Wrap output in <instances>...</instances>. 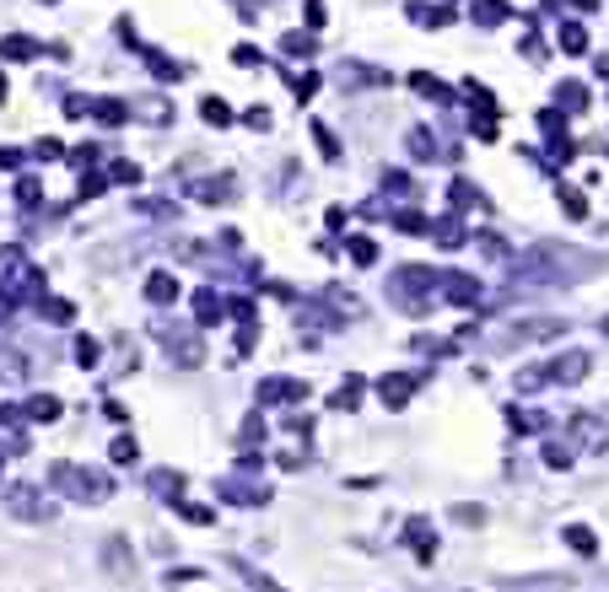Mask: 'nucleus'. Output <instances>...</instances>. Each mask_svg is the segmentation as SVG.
I'll return each mask as SVG.
<instances>
[{"label": "nucleus", "mask_w": 609, "mask_h": 592, "mask_svg": "<svg viewBox=\"0 0 609 592\" xmlns=\"http://www.w3.org/2000/svg\"><path fill=\"white\" fill-rule=\"evenodd\" d=\"M200 114H205V124H232V114H227V103H222V97H205V103H200Z\"/></svg>", "instance_id": "23"}, {"label": "nucleus", "mask_w": 609, "mask_h": 592, "mask_svg": "<svg viewBox=\"0 0 609 592\" xmlns=\"http://www.w3.org/2000/svg\"><path fill=\"white\" fill-rule=\"evenodd\" d=\"M561 49H566V55H583V49H588L583 27H566V33H561Z\"/></svg>", "instance_id": "30"}, {"label": "nucleus", "mask_w": 609, "mask_h": 592, "mask_svg": "<svg viewBox=\"0 0 609 592\" xmlns=\"http://www.w3.org/2000/svg\"><path fill=\"white\" fill-rule=\"evenodd\" d=\"M135 458H140V447H135L129 436H119V442H114V464H119V469H129Z\"/></svg>", "instance_id": "29"}, {"label": "nucleus", "mask_w": 609, "mask_h": 592, "mask_svg": "<svg viewBox=\"0 0 609 592\" xmlns=\"http://www.w3.org/2000/svg\"><path fill=\"white\" fill-rule=\"evenodd\" d=\"M5 512H11V517H22V523H44L55 506H49L33 485H11V490H5Z\"/></svg>", "instance_id": "4"}, {"label": "nucleus", "mask_w": 609, "mask_h": 592, "mask_svg": "<svg viewBox=\"0 0 609 592\" xmlns=\"http://www.w3.org/2000/svg\"><path fill=\"white\" fill-rule=\"evenodd\" d=\"M475 205H480V189L459 178V183H453V210H475Z\"/></svg>", "instance_id": "20"}, {"label": "nucleus", "mask_w": 609, "mask_h": 592, "mask_svg": "<svg viewBox=\"0 0 609 592\" xmlns=\"http://www.w3.org/2000/svg\"><path fill=\"white\" fill-rule=\"evenodd\" d=\"M313 140H318V151H324L329 162H340V140H335V135H329L324 124H313Z\"/></svg>", "instance_id": "26"}, {"label": "nucleus", "mask_w": 609, "mask_h": 592, "mask_svg": "<svg viewBox=\"0 0 609 592\" xmlns=\"http://www.w3.org/2000/svg\"><path fill=\"white\" fill-rule=\"evenodd\" d=\"M189 194H194L200 205H227V199H232V178H227V173H222V178H194V183H189Z\"/></svg>", "instance_id": "6"}, {"label": "nucleus", "mask_w": 609, "mask_h": 592, "mask_svg": "<svg viewBox=\"0 0 609 592\" xmlns=\"http://www.w3.org/2000/svg\"><path fill=\"white\" fill-rule=\"evenodd\" d=\"M405 538H410V549H416L421 560H431V555H437V533H431V523H427V517H410Z\"/></svg>", "instance_id": "11"}, {"label": "nucleus", "mask_w": 609, "mask_h": 592, "mask_svg": "<svg viewBox=\"0 0 609 592\" xmlns=\"http://www.w3.org/2000/svg\"><path fill=\"white\" fill-rule=\"evenodd\" d=\"M194 307H200V323H216V318H222V296L216 291H200L194 296Z\"/></svg>", "instance_id": "21"}, {"label": "nucleus", "mask_w": 609, "mask_h": 592, "mask_svg": "<svg viewBox=\"0 0 609 592\" xmlns=\"http://www.w3.org/2000/svg\"><path fill=\"white\" fill-rule=\"evenodd\" d=\"M16 199L33 210V205H38V183H33V178H22V183H16Z\"/></svg>", "instance_id": "33"}, {"label": "nucleus", "mask_w": 609, "mask_h": 592, "mask_svg": "<svg viewBox=\"0 0 609 592\" xmlns=\"http://www.w3.org/2000/svg\"><path fill=\"white\" fill-rule=\"evenodd\" d=\"M561 205H566V216H572V221H583V216H588V199H583L577 189H561Z\"/></svg>", "instance_id": "27"}, {"label": "nucleus", "mask_w": 609, "mask_h": 592, "mask_svg": "<svg viewBox=\"0 0 609 592\" xmlns=\"http://www.w3.org/2000/svg\"><path fill=\"white\" fill-rule=\"evenodd\" d=\"M27 420H44V425L60 420V399H55V393H38V399L27 404Z\"/></svg>", "instance_id": "18"}, {"label": "nucleus", "mask_w": 609, "mask_h": 592, "mask_svg": "<svg viewBox=\"0 0 609 592\" xmlns=\"http://www.w3.org/2000/svg\"><path fill=\"white\" fill-rule=\"evenodd\" d=\"M351 259L356 264H377V242L372 237H351Z\"/></svg>", "instance_id": "24"}, {"label": "nucleus", "mask_w": 609, "mask_h": 592, "mask_svg": "<svg viewBox=\"0 0 609 592\" xmlns=\"http://www.w3.org/2000/svg\"><path fill=\"white\" fill-rule=\"evenodd\" d=\"M0 377H5V383H22V377H27V355L0 351Z\"/></svg>", "instance_id": "19"}, {"label": "nucleus", "mask_w": 609, "mask_h": 592, "mask_svg": "<svg viewBox=\"0 0 609 592\" xmlns=\"http://www.w3.org/2000/svg\"><path fill=\"white\" fill-rule=\"evenodd\" d=\"M151 334L162 340V351L173 355L179 366H194V361H200V340L189 334V323H151Z\"/></svg>", "instance_id": "3"}, {"label": "nucleus", "mask_w": 609, "mask_h": 592, "mask_svg": "<svg viewBox=\"0 0 609 592\" xmlns=\"http://www.w3.org/2000/svg\"><path fill=\"white\" fill-rule=\"evenodd\" d=\"M76 361H81V366H92V361H98V340H87V334H81V340H76Z\"/></svg>", "instance_id": "32"}, {"label": "nucleus", "mask_w": 609, "mask_h": 592, "mask_svg": "<svg viewBox=\"0 0 609 592\" xmlns=\"http://www.w3.org/2000/svg\"><path fill=\"white\" fill-rule=\"evenodd\" d=\"M151 490H157V495H162L168 506H179V490H183V479H179L173 469H157V474H151Z\"/></svg>", "instance_id": "16"}, {"label": "nucleus", "mask_w": 609, "mask_h": 592, "mask_svg": "<svg viewBox=\"0 0 609 592\" xmlns=\"http://www.w3.org/2000/svg\"><path fill=\"white\" fill-rule=\"evenodd\" d=\"M0 97H5V81H0Z\"/></svg>", "instance_id": "38"}, {"label": "nucleus", "mask_w": 609, "mask_h": 592, "mask_svg": "<svg viewBox=\"0 0 609 592\" xmlns=\"http://www.w3.org/2000/svg\"><path fill=\"white\" fill-rule=\"evenodd\" d=\"M140 118H151V124H162V118H168V108H162L157 97H146V103H140Z\"/></svg>", "instance_id": "34"}, {"label": "nucleus", "mask_w": 609, "mask_h": 592, "mask_svg": "<svg viewBox=\"0 0 609 592\" xmlns=\"http://www.w3.org/2000/svg\"><path fill=\"white\" fill-rule=\"evenodd\" d=\"M588 366H594V355L588 351H566V355H555L545 372H550V383H566V388H572V383L588 377Z\"/></svg>", "instance_id": "5"}, {"label": "nucleus", "mask_w": 609, "mask_h": 592, "mask_svg": "<svg viewBox=\"0 0 609 592\" xmlns=\"http://www.w3.org/2000/svg\"><path fill=\"white\" fill-rule=\"evenodd\" d=\"M55 485H60L65 495L87 501V506H98V501L108 495V474H98V469H76V464H55Z\"/></svg>", "instance_id": "2"}, {"label": "nucleus", "mask_w": 609, "mask_h": 592, "mask_svg": "<svg viewBox=\"0 0 609 592\" xmlns=\"http://www.w3.org/2000/svg\"><path fill=\"white\" fill-rule=\"evenodd\" d=\"M410 151H416V162H453V151H442V140H437L431 129H416V135H410Z\"/></svg>", "instance_id": "10"}, {"label": "nucleus", "mask_w": 609, "mask_h": 592, "mask_svg": "<svg viewBox=\"0 0 609 592\" xmlns=\"http://www.w3.org/2000/svg\"><path fill=\"white\" fill-rule=\"evenodd\" d=\"M307 388L303 383H292V377H270V383H259V404H286V399H303Z\"/></svg>", "instance_id": "8"}, {"label": "nucleus", "mask_w": 609, "mask_h": 592, "mask_svg": "<svg viewBox=\"0 0 609 592\" xmlns=\"http://www.w3.org/2000/svg\"><path fill=\"white\" fill-rule=\"evenodd\" d=\"M555 97H561L566 108H583V103H588V92H583L577 81H561V87H555Z\"/></svg>", "instance_id": "25"}, {"label": "nucleus", "mask_w": 609, "mask_h": 592, "mask_svg": "<svg viewBox=\"0 0 609 592\" xmlns=\"http://www.w3.org/2000/svg\"><path fill=\"white\" fill-rule=\"evenodd\" d=\"M599 329H604V334H609V318H604V323H599Z\"/></svg>", "instance_id": "37"}, {"label": "nucleus", "mask_w": 609, "mask_h": 592, "mask_svg": "<svg viewBox=\"0 0 609 592\" xmlns=\"http://www.w3.org/2000/svg\"><path fill=\"white\" fill-rule=\"evenodd\" d=\"M410 388H416V377H399V372L377 383V393H383V404H388V410H399V404L410 399Z\"/></svg>", "instance_id": "12"}, {"label": "nucleus", "mask_w": 609, "mask_h": 592, "mask_svg": "<svg viewBox=\"0 0 609 592\" xmlns=\"http://www.w3.org/2000/svg\"><path fill=\"white\" fill-rule=\"evenodd\" d=\"M572 464V442H545V469H566Z\"/></svg>", "instance_id": "22"}, {"label": "nucleus", "mask_w": 609, "mask_h": 592, "mask_svg": "<svg viewBox=\"0 0 609 592\" xmlns=\"http://www.w3.org/2000/svg\"><path fill=\"white\" fill-rule=\"evenodd\" d=\"M356 404H362V383L351 377V383H346V388L335 393V410H356Z\"/></svg>", "instance_id": "28"}, {"label": "nucleus", "mask_w": 609, "mask_h": 592, "mask_svg": "<svg viewBox=\"0 0 609 592\" xmlns=\"http://www.w3.org/2000/svg\"><path fill=\"white\" fill-rule=\"evenodd\" d=\"M222 495H227L232 506H259V501H270V490H264V485H248V479H238V474H232V479H222Z\"/></svg>", "instance_id": "7"}, {"label": "nucleus", "mask_w": 609, "mask_h": 592, "mask_svg": "<svg viewBox=\"0 0 609 592\" xmlns=\"http://www.w3.org/2000/svg\"><path fill=\"white\" fill-rule=\"evenodd\" d=\"M179 512L189 517V523H200V528H205V523H216V512H211V506H183V501H179Z\"/></svg>", "instance_id": "31"}, {"label": "nucleus", "mask_w": 609, "mask_h": 592, "mask_svg": "<svg viewBox=\"0 0 609 592\" xmlns=\"http://www.w3.org/2000/svg\"><path fill=\"white\" fill-rule=\"evenodd\" d=\"M146 301H157V307H168V301H179V281H173L168 270H157V275L146 281Z\"/></svg>", "instance_id": "13"}, {"label": "nucleus", "mask_w": 609, "mask_h": 592, "mask_svg": "<svg viewBox=\"0 0 609 592\" xmlns=\"http://www.w3.org/2000/svg\"><path fill=\"white\" fill-rule=\"evenodd\" d=\"M437 275H431L427 264H399L394 275H388V301L394 307H405V312H427L431 301H437Z\"/></svg>", "instance_id": "1"}, {"label": "nucleus", "mask_w": 609, "mask_h": 592, "mask_svg": "<svg viewBox=\"0 0 609 592\" xmlns=\"http://www.w3.org/2000/svg\"><path fill=\"white\" fill-rule=\"evenodd\" d=\"M561 538L572 544V555H599V538H594V528H583V523H572V528H561Z\"/></svg>", "instance_id": "14"}, {"label": "nucleus", "mask_w": 609, "mask_h": 592, "mask_svg": "<svg viewBox=\"0 0 609 592\" xmlns=\"http://www.w3.org/2000/svg\"><path fill=\"white\" fill-rule=\"evenodd\" d=\"M243 124H248V129H270V108H248Z\"/></svg>", "instance_id": "35"}, {"label": "nucleus", "mask_w": 609, "mask_h": 592, "mask_svg": "<svg viewBox=\"0 0 609 592\" xmlns=\"http://www.w3.org/2000/svg\"><path fill=\"white\" fill-rule=\"evenodd\" d=\"M442 286H448V301H459V307H475L480 301V281L475 275H442Z\"/></svg>", "instance_id": "9"}, {"label": "nucleus", "mask_w": 609, "mask_h": 592, "mask_svg": "<svg viewBox=\"0 0 609 592\" xmlns=\"http://www.w3.org/2000/svg\"><path fill=\"white\" fill-rule=\"evenodd\" d=\"M92 114L103 118V124H124V118H129V103H119V97H98Z\"/></svg>", "instance_id": "17"}, {"label": "nucleus", "mask_w": 609, "mask_h": 592, "mask_svg": "<svg viewBox=\"0 0 609 592\" xmlns=\"http://www.w3.org/2000/svg\"><path fill=\"white\" fill-rule=\"evenodd\" d=\"M44 312H49L55 323H65V318H70V301H44Z\"/></svg>", "instance_id": "36"}, {"label": "nucleus", "mask_w": 609, "mask_h": 592, "mask_svg": "<svg viewBox=\"0 0 609 592\" xmlns=\"http://www.w3.org/2000/svg\"><path fill=\"white\" fill-rule=\"evenodd\" d=\"M0 464H5V458H0Z\"/></svg>", "instance_id": "39"}, {"label": "nucleus", "mask_w": 609, "mask_h": 592, "mask_svg": "<svg viewBox=\"0 0 609 592\" xmlns=\"http://www.w3.org/2000/svg\"><path fill=\"white\" fill-rule=\"evenodd\" d=\"M431 237H437L442 248H464V242H470V237H464V227H459L453 216H437V221H431Z\"/></svg>", "instance_id": "15"}]
</instances>
